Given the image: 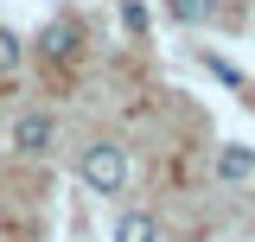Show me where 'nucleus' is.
Masks as SVG:
<instances>
[{"instance_id":"1","label":"nucleus","mask_w":255,"mask_h":242,"mask_svg":"<svg viewBox=\"0 0 255 242\" xmlns=\"http://www.w3.org/2000/svg\"><path fill=\"white\" fill-rule=\"evenodd\" d=\"M77 179L90 185V191H102V198H115L128 185V153L115 147V140H96V147H83V159H77Z\"/></svg>"},{"instance_id":"2","label":"nucleus","mask_w":255,"mask_h":242,"mask_svg":"<svg viewBox=\"0 0 255 242\" xmlns=\"http://www.w3.org/2000/svg\"><path fill=\"white\" fill-rule=\"evenodd\" d=\"M51 140H58V121H51V115H19L13 134H6V147L19 153V159H45Z\"/></svg>"},{"instance_id":"3","label":"nucleus","mask_w":255,"mask_h":242,"mask_svg":"<svg viewBox=\"0 0 255 242\" xmlns=\"http://www.w3.org/2000/svg\"><path fill=\"white\" fill-rule=\"evenodd\" d=\"M77 45H83V32L70 26V19H51V26L38 32V51H45L51 64H70V58H77Z\"/></svg>"},{"instance_id":"4","label":"nucleus","mask_w":255,"mask_h":242,"mask_svg":"<svg viewBox=\"0 0 255 242\" xmlns=\"http://www.w3.org/2000/svg\"><path fill=\"white\" fill-rule=\"evenodd\" d=\"M217 179L223 185H255V147H217Z\"/></svg>"},{"instance_id":"5","label":"nucleus","mask_w":255,"mask_h":242,"mask_svg":"<svg viewBox=\"0 0 255 242\" xmlns=\"http://www.w3.org/2000/svg\"><path fill=\"white\" fill-rule=\"evenodd\" d=\"M115 242H159V223L147 211H122L115 217Z\"/></svg>"},{"instance_id":"6","label":"nucleus","mask_w":255,"mask_h":242,"mask_svg":"<svg viewBox=\"0 0 255 242\" xmlns=\"http://www.w3.org/2000/svg\"><path fill=\"white\" fill-rule=\"evenodd\" d=\"M19 58H26L19 32H13V26H0V77H13V70H19Z\"/></svg>"},{"instance_id":"7","label":"nucleus","mask_w":255,"mask_h":242,"mask_svg":"<svg viewBox=\"0 0 255 242\" xmlns=\"http://www.w3.org/2000/svg\"><path fill=\"white\" fill-rule=\"evenodd\" d=\"M172 19L179 26H204L211 19V0H172Z\"/></svg>"},{"instance_id":"8","label":"nucleus","mask_w":255,"mask_h":242,"mask_svg":"<svg viewBox=\"0 0 255 242\" xmlns=\"http://www.w3.org/2000/svg\"><path fill=\"white\" fill-rule=\"evenodd\" d=\"M122 26H134V32L147 26V6H140V0H122Z\"/></svg>"}]
</instances>
